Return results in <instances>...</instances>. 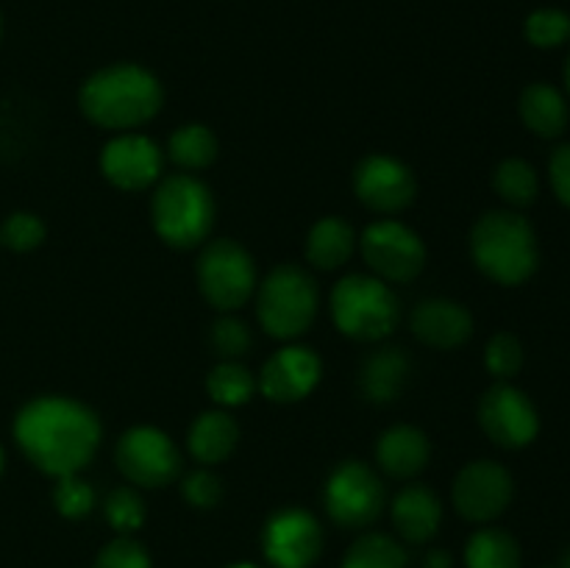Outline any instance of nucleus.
<instances>
[{"mask_svg": "<svg viewBox=\"0 0 570 568\" xmlns=\"http://www.w3.org/2000/svg\"><path fill=\"white\" fill-rule=\"evenodd\" d=\"M410 329L432 349H456L473 334V315L451 298H426L412 310Z\"/></svg>", "mask_w": 570, "mask_h": 568, "instance_id": "nucleus-17", "label": "nucleus"}, {"mask_svg": "<svg viewBox=\"0 0 570 568\" xmlns=\"http://www.w3.org/2000/svg\"><path fill=\"white\" fill-rule=\"evenodd\" d=\"M115 462L122 477L139 488H165L181 473V451L156 427H134L120 434Z\"/></svg>", "mask_w": 570, "mask_h": 568, "instance_id": "nucleus-10", "label": "nucleus"}, {"mask_svg": "<svg viewBox=\"0 0 570 568\" xmlns=\"http://www.w3.org/2000/svg\"><path fill=\"white\" fill-rule=\"evenodd\" d=\"M443 521V505L426 484H406L393 499V523L410 543H426Z\"/></svg>", "mask_w": 570, "mask_h": 568, "instance_id": "nucleus-20", "label": "nucleus"}, {"mask_svg": "<svg viewBox=\"0 0 570 568\" xmlns=\"http://www.w3.org/2000/svg\"><path fill=\"white\" fill-rule=\"evenodd\" d=\"M217 137L200 123H187L178 131H173L167 143V156L176 161L181 170H206L217 159Z\"/></svg>", "mask_w": 570, "mask_h": 568, "instance_id": "nucleus-24", "label": "nucleus"}, {"mask_svg": "<svg viewBox=\"0 0 570 568\" xmlns=\"http://www.w3.org/2000/svg\"><path fill=\"white\" fill-rule=\"evenodd\" d=\"M471 256L479 271L493 282L507 287L523 284L538 267L534 228L518 212H488L471 232Z\"/></svg>", "mask_w": 570, "mask_h": 568, "instance_id": "nucleus-3", "label": "nucleus"}, {"mask_svg": "<svg viewBox=\"0 0 570 568\" xmlns=\"http://www.w3.org/2000/svg\"><path fill=\"white\" fill-rule=\"evenodd\" d=\"M323 505L332 521L345 529L371 527L387 505V490L367 462L343 460L326 479Z\"/></svg>", "mask_w": 570, "mask_h": 568, "instance_id": "nucleus-8", "label": "nucleus"}, {"mask_svg": "<svg viewBox=\"0 0 570 568\" xmlns=\"http://www.w3.org/2000/svg\"><path fill=\"white\" fill-rule=\"evenodd\" d=\"M362 256L382 282L406 284L426 267V245L421 234L401 221H376L362 232Z\"/></svg>", "mask_w": 570, "mask_h": 568, "instance_id": "nucleus-9", "label": "nucleus"}, {"mask_svg": "<svg viewBox=\"0 0 570 568\" xmlns=\"http://www.w3.org/2000/svg\"><path fill=\"white\" fill-rule=\"evenodd\" d=\"M161 167H165V154L154 139L142 134H120L100 150V173L126 193H139L159 182Z\"/></svg>", "mask_w": 570, "mask_h": 568, "instance_id": "nucleus-15", "label": "nucleus"}, {"mask_svg": "<svg viewBox=\"0 0 570 568\" xmlns=\"http://www.w3.org/2000/svg\"><path fill=\"white\" fill-rule=\"evenodd\" d=\"M0 473H3V449H0Z\"/></svg>", "mask_w": 570, "mask_h": 568, "instance_id": "nucleus-42", "label": "nucleus"}, {"mask_svg": "<svg viewBox=\"0 0 570 568\" xmlns=\"http://www.w3.org/2000/svg\"><path fill=\"white\" fill-rule=\"evenodd\" d=\"M262 549L273 568H309L321 557L323 529L312 512L284 507L267 518Z\"/></svg>", "mask_w": 570, "mask_h": 568, "instance_id": "nucleus-12", "label": "nucleus"}, {"mask_svg": "<svg viewBox=\"0 0 570 568\" xmlns=\"http://www.w3.org/2000/svg\"><path fill=\"white\" fill-rule=\"evenodd\" d=\"M45 239V223L33 212H11L0 226V245L26 254V251L39 248Z\"/></svg>", "mask_w": 570, "mask_h": 568, "instance_id": "nucleus-32", "label": "nucleus"}, {"mask_svg": "<svg viewBox=\"0 0 570 568\" xmlns=\"http://www.w3.org/2000/svg\"><path fill=\"white\" fill-rule=\"evenodd\" d=\"M468 568H521V549L504 529H479L465 549Z\"/></svg>", "mask_w": 570, "mask_h": 568, "instance_id": "nucleus-25", "label": "nucleus"}, {"mask_svg": "<svg viewBox=\"0 0 570 568\" xmlns=\"http://www.w3.org/2000/svg\"><path fill=\"white\" fill-rule=\"evenodd\" d=\"M479 427L501 449H523L540 432V418L529 395L499 382L479 401Z\"/></svg>", "mask_w": 570, "mask_h": 568, "instance_id": "nucleus-11", "label": "nucleus"}, {"mask_svg": "<svg viewBox=\"0 0 570 568\" xmlns=\"http://www.w3.org/2000/svg\"><path fill=\"white\" fill-rule=\"evenodd\" d=\"M521 120L532 134L543 139H554L568 126V104L560 89L551 84H529L521 95Z\"/></svg>", "mask_w": 570, "mask_h": 568, "instance_id": "nucleus-23", "label": "nucleus"}, {"mask_svg": "<svg viewBox=\"0 0 570 568\" xmlns=\"http://www.w3.org/2000/svg\"><path fill=\"white\" fill-rule=\"evenodd\" d=\"M165 104L159 78L139 65H111L83 81L78 106L100 128L126 131L154 120Z\"/></svg>", "mask_w": 570, "mask_h": 568, "instance_id": "nucleus-2", "label": "nucleus"}, {"mask_svg": "<svg viewBox=\"0 0 570 568\" xmlns=\"http://www.w3.org/2000/svg\"><path fill=\"white\" fill-rule=\"evenodd\" d=\"M256 376L239 362H217L206 376V393L217 407H239L248 404L250 395L256 393Z\"/></svg>", "mask_w": 570, "mask_h": 568, "instance_id": "nucleus-26", "label": "nucleus"}, {"mask_svg": "<svg viewBox=\"0 0 570 568\" xmlns=\"http://www.w3.org/2000/svg\"><path fill=\"white\" fill-rule=\"evenodd\" d=\"M493 187L510 206H529L538 198V173L523 159H504L493 173Z\"/></svg>", "mask_w": 570, "mask_h": 568, "instance_id": "nucleus-28", "label": "nucleus"}, {"mask_svg": "<svg viewBox=\"0 0 570 568\" xmlns=\"http://www.w3.org/2000/svg\"><path fill=\"white\" fill-rule=\"evenodd\" d=\"M198 287L217 312H234L256 290V265L248 251L228 237L206 243L198 256Z\"/></svg>", "mask_w": 570, "mask_h": 568, "instance_id": "nucleus-7", "label": "nucleus"}, {"mask_svg": "<svg viewBox=\"0 0 570 568\" xmlns=\"http://www.w3.org/2000/svg\"><path fill=\"white\" fill-rule=\"evenodd\" d=\"M356 248V232L343 217H321L306 237V259L317 271H337Z\"/></svg>", "mask_w": 570, "mask_h": 568, "instance_id": "nucleus-22", "label": "nucleus"}, {"mask_svg": "<svg viewBox=\"0 0 570 568\" xmlns=\"http://www.w3.org/2000/svg\"><path fill=\"white\" fill-rule=\"evenodd\" d=\"M14 440L33 468L48 477H72L100 449V421L81 401L39 395L14 418Z\"/></svg>", "mask_w": 570, "mask_h": 568, "instance_id": "nucleus-1", "label": "nucleus"}, {"mask_svg": "<svg viewBox=\"0 0 570 568\" xmlns=\"http://www.w3.org/2000/svg\"><path fill=\"white\" fill-rule=\"evenodd\" d=\"M412 362L404 349H379L360 368V393L371 404H393L410 382Z\"/></svg>", "mask_w": 570, "mask_h": 568, "instance_id": "nucleus-19", "label": "nucleus"}, {"mask_svg": "<svg viewBox=\"0 0 570 568\" xmlns=\"http://www.w3.org/2000/svg\"><path fill=\"white\" fill-rule=\"evenodd\" d=\"M239 427L228 412L209 410L200 412L187 432V449L200 466H217L228 460L237 449Z\"/></svg>", "mask_w": 570, "mask_h": 568, "instance_id": "nucleus-21", "label": "nucleus"}, {"mask_svg": "<svg viewBox=\"0 0 570 568\" xmlns=\"http://www.w3.org/2000/svg\"><path fill=\"white\" fill-rule=\"evenodd\" d=\"M181 493L187 505L198 507V510H209V507H215L223 499V482L209 468H198V471L184 477Z\"/></svg>", "mask_w": 570, "mask_h": 568, "instance_id": "nucleus-36", "label": "nucleus"}, {"mask_svg": "<svg viewBox=\"0 0 570 568\" xmlns=\"http://www.w3.org/2000/svg\"><path fill=\"white\" fill-rule=\"evenodd\" d=\"M332 317L345 337L376 343L393 334L399 323V298L382 278L351 273L334 284Z\"/></svg>", "mask_w": 570, "mask_h": 568, "instance_id": "nucleus-6", "label": "nucleus"}, {"mask_svg": "<svg viewBox=\"0 0 570 568\" xmlns=\"http://www.w3.org/2000/svg\"><path fill=\"white\" fill-rule=\"evenodd\" d=\"M92 568H150V557L142 549V543L122 535V538L111 540V543L100 549Z\"/></svg>", "mask_w": 570, "mask_h": 568, "instance_id": "nucleus-35", "label": "nucleus"}, {"mask_svg": "<svg viewBox=\"0 0 570 568\" xmlns=\"http://www.w3.org/2000/svg\"><path fill=\"white\" fill-rule=\"evenodd\" d=\"M104 512L106 521L111 523V529H117L120 535L134 532V529H139L145 523L142 496L134 488H128V484H120V488H115L106 496Z\"/></svg>", "mask_w": 570, "mask_h": 568, "instance_id": "nucleus-30", "label": "nucleus"}, {"mask_svg": "<svg viewBox=\"0 0 570 568\" xmlns=\"http://www.w3.org/2000/svg\"><path fill=\"white\" fill-rule=\"evenodd\" d=\"M354 193L367 209L379 212V215H395L415 200L417 182L415 173L401 159L373 154L356 165Z\"/></svg>", "mask_w": 570, "mask_h": 568, "instance_id": "nucleus-14", "label": "nucleus"}, {"mask_svg": "<svg viewBox=\"0 0 570 568\" xmlns=\"http://www.w3.org/2000/svg\"><path fill=\"white\" fill-rule=\"evenodd\" d=\"M423 568H451V555L445 549H432L423 560Z\"/></svg>", "mask_w": 570, "mask_h": 568, "instance_id": "nucleus-38", "label": "nucleus"}, {"mask_svg": "<svg viewBox=\"0 0 570 568\" xmlns=\"http://www.w3.org/2000/svg\"><path fill=\"white\" fill-rule=\"evenodd\" d=\"M456 512L468 521H493L510 507L512 477L504 466L493 460H473L456 473L451 488Z\"/></svg>", "mask_w": 570, "mask_h": 568, "instance_id": "nucleus-13", "label": "nucleus"}, {"mask_svg": "<svg viewBox=\"0 0 570 568\" xmlns=\"http://www.w3.org/2000/svg\"><path fill=\"white\" fill-rule=\"evenodd\" d=\"M321 290L301 265H278L262 282L256 315L262 329L276 340H295L315 323Z\"/></svg>", "mask_w": 570, "mask_h": 568, "instance_id": "nucleus-5", "label": "nucleus"}, {"mask_svg": "<svg viewBox=\"0 0 570 568\" xmlns=\"http://www.w3.org/2000/svg\"><path fill=\"white\" fill-rule=\"evenodd\" d=\"M560 568H570V549L566 551V555H562V562H560Z\"/></svg>", "mask_w": 570, "mask_h": 568, "instance_id": "nucleus-39", "label": "nucleus"}, {"mask_svg": "<svg viewBox=\"0 0 570 568\" xmlns=\"http://www.w3.org/2000/svg\"><path fill=\"white\" fill-rule=\"evenodd\" d=\"M232 568H259V566H254V562H237V566H232Z\"/></svg>", "mask_w": 570, "mask_h": 568, "instance_id": "nucleus-41", "label": "nucleus"}, {"mask_svg": "<svg viewBox=\"0 0 570 568\" xmlns=\"http://www.w3.org/2000/svg\"><path fill=\"white\" fill-rule=\"evenodd\" d=\"M484 365L495 379H512L523 365V345L515 334L499 332L490 337L484 351Z\"/></svg>", "mask_w": 570, "mask_h": 568, "instance_id": "nucleus-33", "label": "nucleus"}, {"mask_svg": "<svg viewBox=\"0 0 570 568\" xmlns=\"http://www.w3.org/2000/svg\"><path fill=\"white\" fill-rule=\"evenodd\" d=\"M209 345L220 360L239 362V356L248 354L250 345H254V334H250L248 323H243L232 312H226V315L212 323Z\"/></svg>", "mask_w": 570, "mask_h": 568, "instance_id": "nucleus-29", "label": "nucleus"}, {"mask_svg": "<svg viewBox=\"0 0 570 568\" xmlns=\"http://www.w3.org/2000/svg\"><path fill=\"white\" fill-rule=\"evenodd\" d=\"M53 505H56V510H59L65 518L89 516V512H92V507H95L92 484L83 482L78 473H72V477L56 479Z\"/></svg>", "mask_w": 570, "mask_h": 568, "instance_id": "nucleus-34", "label": "nucleus"}, {"mask_svg": "<svg viewBox=\"0 0 570 568\" xmlns=\"http://www.w3.org/2000/svg\"><path fill=\"white\" fill-rule=\"evenodd\" d=\"M523 31L534 48H557L570 39V14L560 9H538L527 17Z\"/></svg>", "mask_w": 570, "mask_h": 568, "instance_id": "nucleus-31", "label": "nucleus"}, {"mask_svg": "<svg viewBox=\"0 0 570 568\" xmlns=\"http://www.w3.org/2000/svg\"><path fill=\"white\" fill-rule=\"evenodd\" d=\"M150 221L167 245L178 251L195 248L215 226V198L200 178L187 173L167 176L150 200Z\"/></svg>", "mask_w": 570, "mask_h": 568, "instance_id": "nucleus-4", "label": "nucleus"}, {"mask_svg": "<svg viewBox=\"0 0 570 568\" xmlns=\"http://www.w3.org/2000/svg\"><path fill=\"white\" fill-rule=\"evenodd\" d=\"M549 176H551V187H554L557 198H560L566 206H570V143L560 145V148L551 154Z\"/></svg>", "mask_w": 570, "mask_h": 568, "instance_id": "nucleus-37", "label": "nucleus"}, {"mask_svg": "<svg viewBox=\"0 0 570 568\" xmlns=\"http://www.w3.org/2000/svg\"><path fill=\"white\" fill-rule=\"evenodd\" d=\"M432 460V443L426 434L410 423L390 427L376 443V462L387 477L412 479L426 471Z\"/></svg>", "mask_w": 570, "mask_h": 568, "instance_id": "nucleus-18", "label": "nucleus"}, {"mask_svg": "<svg viewBox=\"0 0 570 568\" xmlns=\"http://www.w3.org/2000/svg\"><path fill=\"white\" fill-rule=\"evenodd\" d=\"M566 84H568V92H570V56H568V65H566Z\"/></svg>", "mask_w": 570, "mask_h": 568, "instance_id": "nucleus-40", "label": "nucleus"}, {"mask_svg": "<svg viewBox=\"0 0 570 568\" xmlns=\"http://www.w3.org/2000/svg\"><path fill=\"white\" fill-rule=\"evenodd\" d=\"M343 568H406V551L390 535H362L345 555Z\"/></svg>", "mask_w": 570, "mask_h": 568, "instance_id": "nucleus-27", "label": "nucleus"}, {"mask_svg": "<svg viewBox=\"0 0 570 568\" xmlns=\"http://www.w3.org/2000/svg\"><path fill=\"white\" fill-rule=\"evenodd\" d=\"M321 373L323 362L315 351L306 349V345H284L265 362L256 384L267 401L293 404V401L306 399L317 388Z\"/></svg>", "mask_w": 570, "mask_h": 568, "instance_id": "nucleus-16", "label": "nucleus"}]
</instances>
